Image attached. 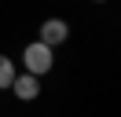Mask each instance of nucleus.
<instances>
[{
	"label": "nucleus",
	"mask_w": 121,
	"mask_h": 117,
	"mask_svg": "<svg viewBox=\"0 0 121 117\" xmlns=\"http://www.w3.org/2000/svg\"><path fill=\"white\" fill-rule=\"evenodd\" d=\"M22 66H26V73H33V77L52 73V66H55V48H48V44H40V40L26 44V48H22Z\"/></svg>",
	"instance_id": "f257e3e1"
},
{
	"label": "nucleus",
	"mask_w": 121,
	"mask_h": 117,
	"mask_svg": "<svg viewBox=\"0 0 121 117\" xmlns=\"http://www.w3.org/2000/svg\"><path fill=\"white\" fill-rule=\"evenodd\" d=\"M40 44H48V48H59V44H66L70 40V26L62 18H44L40 22V37H37Z\"/></svg>",
	"instance_id": "f03ea898"
},
{
	"label": "nucleus",
	"mask_w": 121,
	"mask_h": 117,
	"mask_svg": "<svg viewBox=\"0 0 121 117\" xmlns=\"http://www.w3.org/2000/svg\"><path fill=\"white\" fill-rule=\"evenodd\" d=\"M11 92H15V99L33 102V99L40 95V77H33V73H15V80H11Z\"/></svg>",
	"instance_id": "7ed1b4c3"
},
{
	"label": "nucleus",
	"mask_w": 121,
	"mask_h": 117,
	"mask_svg": "<svg viewBox=\"0 0 121 117\" xmlns=\"http://www.w3.org/2000/svg\"><path fill=\"white\" fill-rule=\"evenodd\" d=\"M11 80H15V62H11L8 55H0V92L11 88Z\"/></svg>",
	"instance_id": "20e7f679"
},
{
	"label": "nucleus",
	"mask_w": 121,
	"mask_h": 117,
	"mask_svg": "<svg viewBox=\"0 0 121 117\" xmlns=\"http://www.w3.org/2000/svg\"><path fill=\"white\" fill-rule=\"evenodd\" d=\"M95 4H106V0H95Z\"/></svg>",
	"instance_id": "39448f33"
}]
</instances>
